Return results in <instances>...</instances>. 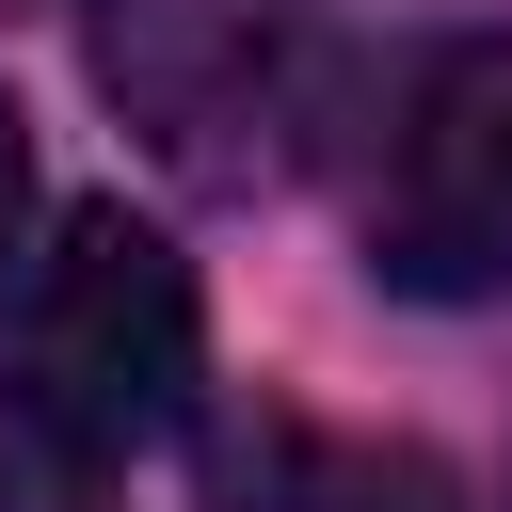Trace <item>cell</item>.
Wrapping results in <instances>:
<instances>
[{
  "label": "cell",
  "instance_id": "cell-1",
  "mask_svg": "<svg viewBox=\"0 0 512 512\" xmlns=\"http://www.w3.org/2000/svg\"><path fill=\"white\" fill-rule=\"evenodd\" d=\"M208 368V304L192 256L128 208H64L16 272H0V416L48 464H128L192 416Z\"/></svg>",
  "mask_w": 512,
  "mask_h": 512
},
{
  "label": "cell",
  "instance_id": "cell-2",
  "mask_svg": "<svg viewBox=\"0 0 512 512\" xmlns=\"http://www.w3.org/2000/svg\"><path fill=\"white\" fill-rule=\"evenodd\" d=\"M352 224H368V272L416 304L512 288V32H448L400 64Z\"/></svg>",
  "mask_w": 512,
  "mask_h": 512
},
{
  "label": "cell",
  "instance_id": "cell-3",
  "mask_svg": "<svg viewBox=\"0 0 512 512\" xmlns=\"http://www.w3.org/2000/svg\"><path fill=\"white\" fill-rule=\"evenodd\" d=\"M96 64H112V96H128L192 176H256V160H272V112H288V32H272V0H112Z\"/></svg>",
  "mask_w": 512,
  "mask_h": 512
},
{
  "label": "cell",
  "instance_id": "cell-4",
  "mask_svg": "<svg viewBox=\"0 0 512 512\" xmlns=\"http://www.w3.org/2000/svg\"><path fill=\"white\" fill-rule=\"evenodd\" d=\"M208 496H224V512H464V480H448L432 448H400V432H320V416L224 432Z\"/></svg>",
  "mask_w": 512,
  "mask_h": 512
},
{
  "label": "cell",
  "instance_id": "cell-5",
  "mask_svg": "<svg viewBox=\"0 0 512 512\" xmlns=\"http://www.w3.org/2000/svg\"><path fill=\"white\" fill-rule=\"evenodd\" d=\"M16 224H32V144H16V96H0V256H16Z\"/></svg>",
  "mask_w": 512,
  "mask_h": 512
}]
</instances>
